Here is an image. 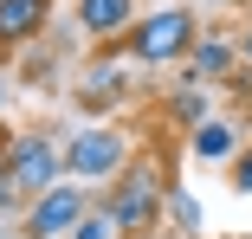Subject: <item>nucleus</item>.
<instances>
[{
  "label": "nucleus",
  "instance_id": "1",
  "mask_svg": "<svg viewBox=\"0 0 252 239\" xmlns=\"http://www.w3.org/2000/svg\"><path fill=\"white\" fill-rule=\"evenodd\" d=\"M168 207V175H162V155H129V168L117 175V187L104 194V213L117 233H149Z\"/></svg>",
  "mask_w": 252,
  "mask_h": 239
},
{
  "label": "nucleus",
  "instance_id": "2",
  "mask_svg": "<svg viewBox=\"0 0 252 239\" xmlns=\"http://www.w3.org/2000/svg\"><path fill=\"white\" fill-rule=\"evenodd\" d=\"M194 39H200V20H194V7H156V13H142L117 45L136 59V65H181L188 52H194Z\"/></svg>",
  "mask_w": 252,
  "mask_h": 239
},
{
  "label": "nucleus",
  "instance_id": "3",
  "mask_svg": "<svg viewBox=\"0 0 252 239\" xmlns=\"http://www.w3.org/2000/svg\"><path fill=\"white\" fill-rule=\"evenodd\" d=\"M59 181H65V149L45 129H20L13 149H7V187L20 201H39L45 187H59Z\"/></svg>",
  "mask_w": 252,
  "mask_h": 239
},
{
  "label": "nucleus",
  "instance_id": "4",
  "mask_svg": "<svg viewBox=\"0 0 252 239\" xmlns=\"http://www.w3.org/2000/svg\"><path fill=\"white\" fill-rule=\"evenodd\" d=\"M129 168V136L117 123H91L78 136H65V175L71 181H117Z\"/></svg>",
  "mask_w": 252,
  "mask_h": 239
},
{
  "label": "nucleus",
  "instance_id": "5",
  "mask_svg": "<svg viewBox=\"0 0 252 239\" xmlns=\"http://www.w3.org/2000/svg\"><path fill=\"white\" fill-rule=\"evenodd\" d=\"M84 213H91V194L71 187V181H59V187H45V194L20 213V239H71V226Z\"/></svg>",
  "mask_w": 252,
  "mask_h": 239
},
{
  "label": "nucleus",
  "instance_id": "6",
  "mask_svg": "<svg viewBox=\"0 0 252 239\" xmlns=\"http://www.w3.org/2000/svg\"><path fill=\"white\" fill-rule=\"evenodd\" d=\"M233 65H239V39H226V32H200V39H194V52H188V78H194V84H207V90H214V78L226 84Z\"/></svg>",
  "mask_w": 252,
  "mask_h": 239
},
{
  "label": "nucleus",
  "instance_id": "7",
  "mask_svg": "<svg viewBox=\"0 0 252 239\" xmlns=\"http://www.w3.org/2000/svg\"><path fill=\"white\" fill-rule=\"evenodd\" d=\"M52 20V0H0V52H20L32 45Z\"/></svg>",
  "mask_w": 252,
  "mask_h": 239
},
{
  "label": "nucleus",
  "instance_id": "8",
  "mask_svg": "<svg viewBox=\"0 0 252 239\" xmlns=\"http://www.w3.org/2000/svg\"><path fill=\"white\" fill-rule=\"evenodd\" d=\"M246 149V129H239V117H207L194 136H188V155L194 162H233Z\"/></svg>",
  "mask_w": 252,
  "mask_h": 239
},
{
  "label": "nucleus",
  "instance_id": "9",
  "mask_svg": "<svg viewBox=\"0 0 252 239\" xmlns=\"http://www.w3.org/2000/svg\"><path fill=\"white\" fill-rule=\"evenodd\" d=\"M78 26L91 39H123L136 26V0H78Z\"/></svg>",
  "mask_w": 252,
  "mask_h": 239
},
{
  "label": "nucleus",
  "instance_id": "10",
  "mask_svg": "<svg viewBox=\"0 0 252 239\" xmlns=\"http://www.w3.org/2000/svg\"><path fill=\"white\" fill-rule=\"evenodd\" d=\"M123 84H129V78H123V65H117V52H104V59L84 71V90H78V97H84L91 110H104V104L123 97Z\"/></svg>",
  "mask_w": 252,
  "mask_h": 239
},
{
  "label": "nucleus",
  "instance_id": "11",
  "mask_svg": "<svg viewBox=\"0 0 252 239\" xmlns=\"http://www.w3.org/2000/svg\"><path fill=\"white\" fill-rule=\"evenodd\" d=\"M214 117V90L207 84H175V97H168V123H181V129H200V123H207Z\"/></svg>",
  "mask_w": 252,
  "mask_h": 239
},
{
  "label": "nucleus",
  "instance_id": "12",
  "mask_svg": "<svg viewBox=\"0 0 252 239\" xmlns=\"http://www.w3.org/2000/svg\"><path fill=\"white\" fill-rule=\"evenodd\" d=\"M162 213L175 220V233H181V239H200V226H207V213H200V201L188 194V187H175V181H168V207H162Z\"/></svg>",
  "mask_w": 252,
  "mask_h": 239
},
{
  "label": "nucleus",
  "instance_id": "13",
  "mask_svg": "<svg viewBox=\"0 0 252 239\" xmlns=\"http://www.w3.org/2000/svg\"><path fill=\"white\" fill-rule=\"evenodd\" d=\"M71 239H117V226H110V213H104V207H91V213L71 226Z\"/></svg>",
  "mask_w": 252,
  "mask_h": 239
},
{
  "label": "nucleus",
  "instance_id": "14",
  "mask_svg": "<svg viewBox=\"0 0 252 239\" xmlns=\"http://www.w3.org/2000/svg\"><path fill=\"white\" fill-rule=\"evenodd\" d=\"M226 168H233V194H252V142H246V149H239Z\"/></svg>",
  "mask_w": 252,
  "mask_h": 239
},
{
  "label": "nucleus",
  "instance_id": "15",
  "mask_svg": "<svg viewBox=\"0 0 252 239\" xmlns=\"http://www.w3.org/2000/svg\"><path fill=\"white\" fill-rule=\"evenodd\" d=\"M13 207H20V194H13V187H7V181H0V220H7Z\"/></svg>",
  "mask_w": 252,
  "mask_h": 239
},
{
  "label": "nucleus",
  "instance_id": "16",
  "mask_svg": "<svg viewBox=\"0 0 252 239\" xmlns=\"http://www.w3.org/2000/svg\"><path fill=\"white\" fill-rule=\"evenodd\" d=\"M239 59L252 65V20H246V32H239Z\"/></svg>",
  "mask_w": 252,
  "mask_h": 239
},
{
  "label": "nucleus",
  "instance_id": "17",
  "mask_svg": "<svg viewBox=\"0 0 252 239\" xmlns=\"http://www.w3.org/2000/svg\"><path fill=\"white\" fill-rule=\"evenodd\" d=\"M7 149H13V136L0 129V181H7Z\"/></svg>",
  "mask_w": 252,
  "mask_h": 239
}]
</instances>
